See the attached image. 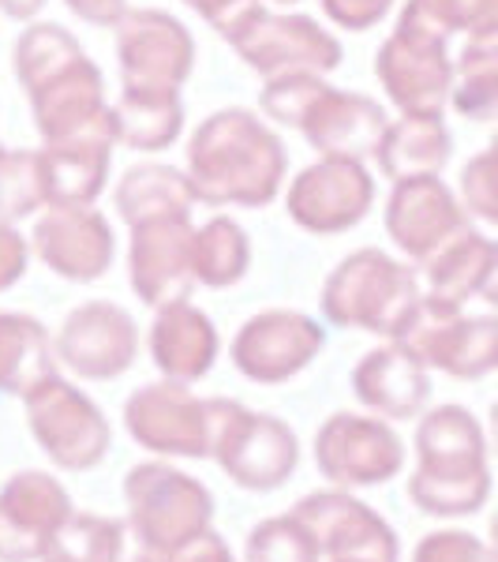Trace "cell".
<instances>
[{"instance_id": "1", "label": "cell", "mask_w": 498, "mask_h": 562, "mask_svg": "<svg viewBox=\"0 0 498 562\" xmlns=\"http://www.w3.org/2000/svg\"><path fill=\"white\" fill-rule=\"evenodd\" d=\"M416 454L420 469L409 480L416 510L431 518H465L484 510L491 498V469L473 416L461 409L431 413L416 435Z\"/></svg>"}, {"instance_id": "2", "label": "cell", "mask_w": 498, "mask_h": 562, "mask_svg": "<svg viewBox=\"0 0 498 562\" xmlns=\"http://www.w3.org/2000/svg\"><path fill=\"white\" fill-rule=\"evenodd\" d=\"M128 498V525L143 548L158 562L177 543L211 529L214 498L199 480L177 473L169 465H139L124 480Z\"/></svg>"}, {"instance_id": "3", "label": "cell", "mask_w": 498, "mask_h": 562, "mask_svg": "<svg viewBox=\"0 0 498 562\" xmlns=\"http://www.w3.org/2000/svg\"><path fill=\"white\" fill-rule=\"evenodd\" d=\"M211 454L237 487L274 492L296 469V439L270 416H244L240 409L214 405Z\"/></svg>"}, {"instance_id": "4", "label": "cell", "mask_w": 498, "mask_h": 562, "mask_svg": "<svg viewBox=\"0 0 498 562\" xmlns=\"http://www.w3.org/2000/svg\"><path fill=\"white\" fill-rule=\"evenodd\" d=\"M293 518L304 525L333 562H397L394 529L349 492H315L293 506Z\"/></svg>"}, {"instance_id": "5", "label": "cell", "mask_w": 498, "mask_h": 562, "mask_svg": "<svg viewBox=\"0 0 498 562\" xmlns=\"http://www.w3.org/2000/svg\"><path fill=\"white\" fill-rule=\"evenodd\" d=\"M71 495L49 473H20L0 487V562H38L68 521Z\"/></svg>"}, {"instance_id": "6", "label": "cell", "mask_w": 498, "mask_h": 562, "mask_svg": "<svg viewBox=\"0 0 498 562\" xmlns=\"http://www.w3.org/2000/svg\"><path fill=\"white\" fill-rule=\"evenodd\" d=\"M319 473L338 487H371L386 484L401 473V442L383 424L360 416H333L315 439Z\"/></svg>"}, {"instance_id": "7", "label": "cell", "mask_w": 498, "mask_h": 562, "mask_svg": "<svg viewBox=\"0 0 498 562\" xmlns=\"http://www.w3.org/2000/svg\"><path fill=\"white\" fill-rule=\"evenodd\" d=\"M31 424L45 454L71 473L94 469L109 450V428L94 405L60 394V386H53V397H31Z\"/></svg>"}, {"instance_id": "8", "label": "cell", "mask_w": 498, "mask_h": 562, "mask_svg": "<svg viewBox=\"0 0 498 562\" xmlns=\"http://www.w3.org/2000/svg\"><path fill=\"white\" fill-rule=\"evenodd\" d=\"M38 562H154V555L139 543L128 521L71 510Z\"/></svg>"}, {"instance_id": "9", "label": "cell", "mask_w": 498, "mask_h": 562, "mask_svg": "<svg viewBox=\"0 0 498 562\" xmlns=\"http://www.w3.org/2000/svg\"><path fill=\"white\" fill-rule=\"evenodd\" d=\"M128 428L135 439L154 454H184V458H206L211 454V416L206 409H188V416L177 409H154L147 397H135L128 405Z\"/></svg>"}, {"instance_id": "10", "label": "cell", "mask_w": 498, "mask_h": 562, "mask_svg": "<svg viewBox=\"0 0 498 562\" xmlns=\"http://www.w3.org/2000/svg\"><path fill=\"white\" fill-rule=\"evenodd\" d=\"M319 543L293 514L259 521L248 532V548H244L248 562H319Z\"/></svg>"}, {"instance_id": "11", "label": "cell", "mask_w": 498, "mask_h": 562, "mask_svg": "<svg viewBox=\"0 0 498 562\" xmlns=\"http://www.w3.org/2000/svg\"><path fill=\"white\" fill-rule=\"evenodd\" d=\"M412 562H495V551L473 532H431L416 543Z\"/></svg>"}, {"instance_id": "12", "label": "cell", "mask_w": 498, "mask_h": 562, "mask_svg": "<svg viewBox=\"0 0 498 562\" xmlns=\"http://www.w3.org/2000/svg\"><path fill=\"white\" fill-rule=\"evenodd\" d=\"M158 562H237V559H233V551L225 548V540L217 537V532L203 529V532H195L192 540H184V543H177L173 551H166Z\"/></svg>"}]
</instances>
